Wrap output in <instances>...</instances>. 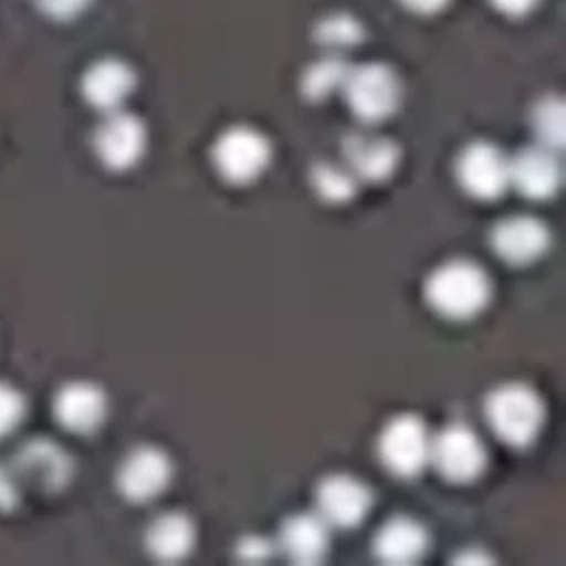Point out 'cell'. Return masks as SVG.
<instances>
[{
  "label": "cell",
  "instance_id": "1",
  "mask_svg": "<svg viewBox=\"0 0 566 566\" xmlns=\"http://www.w3.org/2000/svg\"><path fill=\"white\" fill-rule=\"evenodd\" d=\"M429 306L443 318L467 321L489 306L492 284L482 265L471 259H452L438 265L424 284Z\"/></svg>",
  "mask_w": 566,
  "mask_h": 566
},
{
  "label": "cell",
  "instance_id": "2",
  "mask_svg": "<svg viewBox=\"0 0 566 566\" xmlns=\"http://www.w3.org/2000/svg\"><path fill=\"white\" fill-rule=\"evenodd\" d=\"M484 413L492 433L512 448H526L539 438L545 406L539 392L524 382H507L486 397Z\"/></svg>",
  "mask_w": 566,
  "mask_h": 566
},
{
  "label": "cell",
  "instance_id": "3",
  "mask_svg": "<svg viewBox=\"0 0 566 566\" xmlns=\"http://www.w3.org/2000/svg\"><path fill=\"white\" fill-rule=\"evenodd\" d=\"M350 111L365 124H380L401 104V81L397 73L378 62L350 66L342 85Z\"/></svg>",
  "mask_w": 566,
  "mask_h": 566
},
{
  "label": "cell",
  "instance_id": "4",
  "mask_svg": "<svg viewBox=\"0 0 566 566\" xmlns=\"http://www.w3.org/2000/svg\"><path fill=\"white\" fill-rule=\"evenodd\" d=\"M431 438L433 436L420 416H395L378 438V457L392 475L413 478L429 464Z\"/></svg>",
  "mask_w": 566,
  "mask_h": 566
},
{
  "label": "cell",
  "instance_id": "5",
  "mask_svg": "<svg viewBox=\"0 0 566 566\" xmlns=\"http://www.w3.org/2000/svg\"><path fill=\"white\" fill-rule=\"evenodd\" d=\"M270 140L251 126H233L226 129L212 147V164L217 172L235 185H247L259 179L270 166Z\"/></svg>",
  "mask_w": 566,
  "mask_h": 566
},
{
  "label": "cell",
  "instance_id": "6",
  "mask_svg": "<svg viewBox=\"0 0 566 566\" xmlns=\"http://www.w3.org/2000/svg\"><path fill=\"white\" fill-rule=\"evenodd\" d=\"M429 464L450 482H471L486 467L484 441L467 424H448L431 438Z\"/></svg>",
  "mask_w": 566,
  "mask_h": 566
},
{
  "label": "cell",
  "instance_id": "7",
  "mask_svg": "<svg viewBox=\"0 0 566 566\" xmlns=\"http://www.w3.org/2000/svg\"><path fill=\"white\" fill-rule=\"evenodd\" d=\"M94 151L106 168L129 170L147 151V128L128 111L104 113V119L94 132Z\"/></svg>",
  "mask_w": 566,
  "mask_h": 566
},
{
  "label": "cell",
  "instance_id": "8",
  "mask_svg": "<svg viewBox=\"0 0 566 566\" xmlns=\"http://www.w3.org/2000/svg\"><path fill=\"white\" fill-rule=\"evenodd\" d=\"M457 179L469 196L496 200L510 187V157L489 140H475L457 159Z\"/></svg>",
  "mask_w": 566,
  "mask_h": 566
},
{
  "label": "cell",
  "instance_id": "9",
  "mask_svg": "<svg viewBox=\"0 0 566 566\" xmlns=\"http://www.w3.org/2000/svg\"><path fill=\"white\" fill-rule=\"evenodd\" d=\"M172 461L155 446L129 450L117 469V489L132 503H149L170 486Z\"/></svg>",
  "mask_w": 566,
  "mask_h": 566
},
{
  "label": "cell",
  "instance_id": "10",
  "mask_svg": "<svg viewBox=\"0 0 566 566\" xmlns=\"http://www.w3.org/2000/svg\"><path fill=\"white\" fill-rule=\"evenodd\" d=\"M374 496L359 478L337 473L325 478L316 489V514L332 528H355L367 517Z\"/></svg>",
  "mask_w": 566,
  "mask_h": 566
},
{
  "label": "cell",
  "instance_id": "11",
  "mask_svg": "<svg viewBox=\"0 0 566 566\" xmlns=\"http://www.w3.org/2000/svg\"><path fill=\"white\" fill-rule=\"evenodd\" d=\"M53 413L55 420L71 433H94L106 420L108 399L98 385L75 380L55 392Z\"/></svg>",
  "mask_w": 566,
  "mask_h": 566
},
{
  "label": "cell",
  "instance_id": "12",
  "mask_svg": "<svg viewBox=\"0 0 566 566\" xmlns=\"http://www.w3.org/2000/svg\"><path fill=\"white\" fill-rule=\"evenodd\" d=\"M563 180V164L558 151L543 145L520 149L510 157V185L531 200L552 198Z\"/></svg>",
  "mask_w": 566,
  "mask_h": 566
},
{
  "label": "cell",
  "instance_id": "13",
  "mask_svg": "<svg viewBox=\"0 0 566 566\" xmlns=\"http://www.w3.org/2000/svg\"><path fill=\"white\" fill-rule=\"evenodd\" d=\"M549 240L547 226L531 214H515L499 221L490 235L494 253L512 265L537 261L549 249Z\"/></svg>",
  "mask_w": 566,
  "mask_h": 566
},
{
  "label": "cell",
  "instance_id": "14",
  "mask_svg": "<svg viewBox=\"0 0 566 566\" xmlns=\"http://www.w3.org/2000/svg\"><path fill=\"white\" fill-rule=\"evenodd\" d=\"M344 164L359 180H387L399 164V147L374 129H355L342 143Z\"/></svg>",
  "mask_w": 566,
  "mask_h": 566
},
{
  "label": "cell",
  "instance_id": "15",
  "mask_svg": "<svg viewBox=\"0 0 566 566\" xmlns=\"http://www.w3.org/2000/svg\"><path fill=\"white\" fill-rule=\"evenodd\" d=\"M136 90V73L128 62L104 57L94 62L81 81V92L87 104L111 113L124 108Z\"/></svg>",
  "mask_w": 566,
  "mask_h": 566
},
{
  "label": "cell",
  "instance_id": "16",
  "mask_svg": "<svg viewBox=\"0 0 566 566\" xmlns=\"http://www.w3.org/2000/svg\"><path fill=\"white\" fill-rule=\"evenodd\" d=\"M332 545V526L316 514L286 517L279 533V552L295 565H318Z\"/></svg>",
  "mask_w": 566,
  "mask_h": 566
},
{
  "label": "cell",
  "instance_id": "17",
  "mask_svg": "<svg viewBox=\"0 0 566 566\" xmlns=\"http://www.w3.org/2000/svg\"><path fill=\"white\" fill-rule=\"evenodd\" d=\"M427 528L408 515L390 517L374 537V554L385 565H413L427 554Z\"/></svg>",
  "mask_w": 566,
  "mask_h": 566
},
{
  "label": "cell",
  "instance_id": "18",
  "mask_svg": "<svg viewBox=\"0 0 566 566\" xmlns=\"http://www.w3.org/2000/svg\"><path fill=\"white\" fill-rule=\"evenodd\" d=\"M196 545V526L189 515L166 512L145 531V547L159 563H180Z\"/></svg>",
  "mask_w": 566,
  "mask_h": 566
},
{
  "label": "cell",
  "instance_id": "19",
  "mask_svg": "<svg viewBox=\"0 0 566 566\" xmlns=\"http://www.w3.org/2000/svg\"><path fill=\"white\" fill-rule=\"evenodd\" d=\"M22 467L28 473H32L34 478L41 480V484L45 486H55V484H64L71 475V461L69 457L53 443L48 441H36L30 443L22 452Z\"/></svg>",
  "mask_w": 566,
  "mask_h": 566
},
{
  "label": "cell",
  "instance_id": "20",
  "mask_svg": "<svg viewBox=\"0 0 566 566\" xmlns=\"http://www.w3.org/2000/svg\"><path fill=\"white\" fill-rule=\"evenodd\" d=\"M312 187L318 198L332 205H342L355 198L359 189V179L346 164L335 161H318L310 172Z\"/></svg>",
  "mask_w": 566,
  "mask_h": 566
},
{
  "label": "cell",
  "instance_id": "21",
  "mask_svg": "<svg viewBox=\"0 0 566 566\" xmlns=\"http://www.w3.org/2000/svg\"><path fill=\"white\" fill-rule=\"evenodd\" d=\"M348 71L350 66L339 53H332L316 60L314 64H310L302 77L304 96L310 101H325L327 96L342 90L344 81L348 77Z\"/></svg>",
  "mask_w": 566,
  "mask_h": 566
},
{
  "label": "cell",
  "instance_id": "22",
  "mask_svg": "<svg viewBox=\"0 0 566 566\" xmlns=\"http://www.w3.org/2000/svg\"><path fill=\"white\" fill-rule=\"evenodd\" d=\"M531 124L537 136V145L560 151L565 145V103L558 96H545L535 104Z\"/></svg>",
  "mask_w": 566,
  "mask_h": 566
},
{
  "label": "cell",
  "instance_id": "23",
  "mask_svg": "<svg viewBox=\"0 0 566 566\" xmlns=\"http://www.w3.org/2000/svg\"><path fill=\"white\" fill-rule=\"evenodd\" d=\"M360 39H363V27L353 15H344V13L329 15L316 27V41L334 53L355 48L360 43Z\"/></svg>",
  "mask_w": 566,
  "mask_h": 566
},
{
  "label": "cell",
  "instance_id": "24",
  "mask_svg": "<svg viewBox=\"0 0 566 566\" xmlns=\"http://www.w3.org/2000/svg\"><path fill=\"white\" fill-rule=\"evenodd\" d=\"M24 413H27L24 395L13 385L0 382V438L15 431L24 420Z\"/></svg>",
  "mask_w": 566,
  "mask_h": 566
},
{
  "label": "cell",
  "instance_id": "25",
  "mask_svg": "<svg viewBox=\"0 0 566 566\" xmlns=\"http://www.w3.org/2000/svg\"><path fill=\"white\" fill-rule=\"evenodd\" d=\"M274 552H276V547L270 541L263 539V537H244V539L235 545L238 560L253 563V565L268 563L274 556Z\"/></svg>",
  "mask_w": 566,
  "mask_h": 566
},
{
  "label": "cell",
  "instance_id": "26",
  "mask_svg": "<svg viewBox=\"0 0 566 566\" xmlns=\"http://www.w3.org/2000/svg\"><path fill=\"white\" fill-rule=\"evenodd\" d=\"M36 4L52 20L66 22L78 18L92 4V0H36Z\"/></svg>",
  "mask_w": 566,
  "mask_h": 566
},
{
  "label": "cell",
  "instance_id": "27",
  "mask_svg": "<svg viewBox=\"0 0 566 566\" xmlns=\"http://www.w3.org/2000/svg\"><path fill=\"white\" fill-rule=\"evenodd\" d=\"M490 2L496 11L512 15V18H520V15H526L528 11H533L539 0H490Z\"/></svg>",
  "mask_w": 566,
  "mask_h": 566
},
{
  "label": "cell",
  "instance_id": "28",
  "mask_svg": "<svg viewBox=\"0 0 566 566\" xmlns=\"http://www.w3.org/2000/svg\"><path fill=\"white\" fill-rule=\"evenodd\" d=\"M448 2H450V0H401V4H403L406 9H410L412 13H418V15H433V13H439L441 9L448 7Z\"/></svg>",
  "mask_w": 566,
  "mask_h": 566
}]
</instances>
